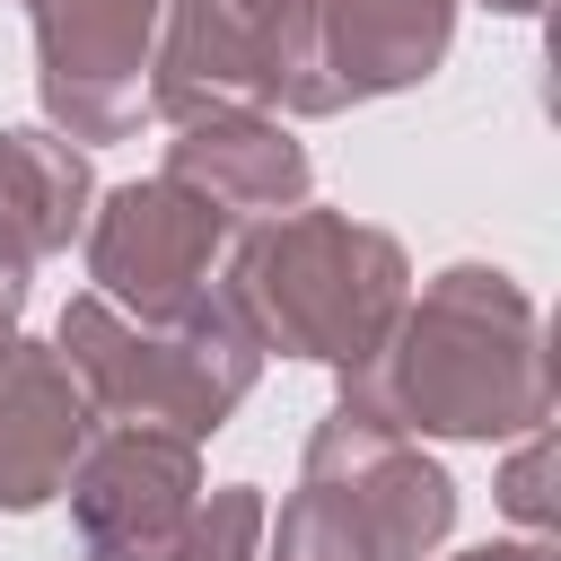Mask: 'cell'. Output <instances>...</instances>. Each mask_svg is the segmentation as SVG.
I'll list each match as a JSON object with an SVG mask.
<instances>
[{"label": "cell", "instance_id": "1", "mask_svg": "<svg viewBox=\"0 0 561 561\" xmlns=\"http://www.w3.org/2000/svg\"><path fill=\"white\" fill-rule=\"evenodd\" d=\"M342 412L377 430H438V438H526L552 421V368L535 298L500 263H447L386 342L342 377Z\"/></svg>", "mask_w": 561, "mask_h": 561}, {"label": "cell", "instance_id": "4", "mask_svg": "<svg viewBox=\"0 0 561 561\" xmlns=\"http://www.w3.org/2000/svg\"><path fill=\"white\" fill-rule=\"evenodd\" d=\"M447 526H456V482L421 456V438L333 403L324 430L307 438L298 491L280 500L263 561H430Z\"/></svg>", "mask_w": 561, "mask_h": 561}, {"label": "cell", "instance_id": "9", "mask_svg": "<svg viewBox=\"0 0 561 561\" xmlns=\"http://www.w3.org/2000/svg\"><path fill=\"white\" fill-rule=\"evenodd\" d=\"M88 438H96V412L61 368V351L0 333V508L18 517L70 491V465L88 456Z\"/></svg>", "mask_w": 561, "mask_h": 561}, {"label": "cell", "instance_id": "6", "mask_svg": "<svg viewBox=\"0 0 561 561\" xmlns=\"http://www.w3.org/2000/svg\"><path fill=\"white\" fill-rule=\"evenodd\" d=\"M219 245H228V219L202 193H184L175 175H149V184L105 193V210L88 228V280L114 316L175 324L210 298V254Z\"/></svg>", "mask_w": 561, "mask_h": 561}, {"label": "cell", "instance_id": "13", "mask_svg": "<svg viewBox=\"0 0 561 561\" xmlns=\"http://www.w3.org/2000/svg\"><path fill=\"white\" fill-rule=\"evenodd\" d=\"M263 526H272L263 491H254V482H228V491L193 500V517H184V535H175V561H254Z\"/></svg>", "mask_w": 561, "mask_h": 561}, {"label": "cell", "instance_id": "14", "mask_svg": "<svg viewBox=\"0 0 561 561\" xmlns=\"http://www.w3.org/2000/svg\"><path fill=\"white\" fill-rule=\"evenodd\" d=\"M543 482H552V430H526V447H517L508 473H500V508H508L517 526H535V535L552 526V491H543Z\"/></svg>", "mask_w": 561, "mask_h": 561}, {"label": "cell", "instance_id": "5", "mask_svg": "<svg viewBox=\"0 0 561 561\" xmlns=\"http://www.w3.org/2000/svg\"><path fill=\"white\" fill-rule=\"evenodd\" d=\"M149 105L193 114H342L316 61V0H175L149 53Z\"/></svg>", "mask_w": 561, "mask_h": 561}, {"label": "cell", "instance_id": "12", "mask_svg": "<svg viewBox=\"0 0 561 561\" xmlns=\"http://www.w3.org/2000/svg\"><path fill=\"white\" fill-rule=\"evenodd\" d=\"M88 158L61 131H0V333H18L26 272L79 237Z\"/></svg>", "mask_w": 561, "mask_h": 561}, {"label": "cell", "instance_id": "15", "mask_svg": "<svg viewBox=\"0 0 561 561\" xmlns=\"http://www.w3.org/2000/svg\"><path fill=\"white\" fill-rule=\"evenodd\" d=\"M456 561H552V543L526 535V543H482V552H456Z\"/></svg>", "mask_w": 561, "mask_h": 561}, {"label": "cell", "instance_id": "2", "mask_svg": "<svg viewBox=\"0 0 561 561\" xmlns=\"http://www.w3.org/2000/svg\"><path fill=\"white\" fill-rule=\"evenodd\" d=\"M403 245L351 210H280L254 219L228 254V289L219 307L245 324L254 351H289V359H324V368H359L386 324L403 316Z\"/></svg>", "mask_w": 561, "mask_h": 561}, {"label": "cell", "instance_id": "16", "mask_svg": "<svg viewBox=\"0 0 561 561\" xmlns=\"http://www.w3.org/2000/svg\"><path fill=\"white\" fill-rule=\"evenodd\" d=\"M491 9H508V18H535V9H543V0H491Z\"/></svg>", "mask_w": 561, "mask_h": 561}, {"label": "cell", "instance_id": "3", "mask_svg": "<svg viewBox=\"0 0 561 561\" xmlns=\"http://www.w3.org/2000/svg\"><path fill=\"white\" fill-rule=\"evenodd\" d=\"M53 351L79 377L88 412H105L114 430H167V438H193V447L254 394V368H263V351L245 342V324L219 298H202L175 324H131L96 289H79L61 307Z\"/></svg>", "mask_w": 561, "mask_h": 561}, {"label": "cell", "instance_id": "11", "mask_svg": "<svg viewBox=\"0 0 561 561\" xmlns=\"http://www.w3.org/2000/svg\"><path fill=\"white\" fill-rule=\"evenodd\" d=\"M456 0H316V61L333 105L421 88L447 61Z\"/></svg>", "mask_w": 561, "mask_h": 561}, {"label": "cell", "instance_id": "7", "mask_svg": "<svg viewBox=\"0 0 561 561\" xmlns=\"http://www.w3.org/2000/svg\"><path fill=\"white\" fill-rule=\"evenodd\" d=\"M158 0H35V88L61 140H123L149 105Z\"/></svg>", "mask_w": 561, "mask_h": 561}, {"label": "cell", "instance_id": "8", "mask_svg": "<svg viewBox=\"0 0 561 561\" xmlns=\"http://www.w3.org/2000/svg\"><path fill=\"white\" fill-rule=\"evenodd\" d=\"M202 500L193 438L167 430H96L70 465V517L88 561H175V535Z\"/></svg>", "mask_w": 561, "mask_h": 561}, {"label": "cell", "instance_id": "10", "mask_svg": "<svg viewBox=\"0 0 561 561\" xmlns=\"http://www.w3.org/2000/svg\"><path fill=\"white\" fill-rule=\"evenodd\" d=\"M184 193H202L219 219H280L307 202V149L280 114H193L167 140V167Z\"/></svg>", "mask_w": 561, "mask_h": 561}]
</instances>
